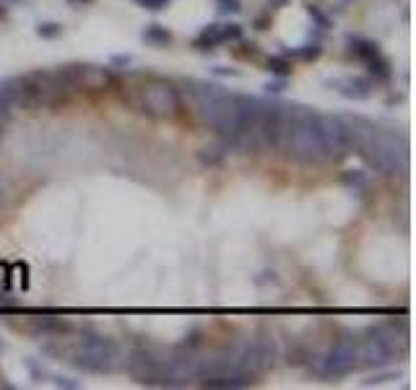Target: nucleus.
Listing matches in <instances>:
<instances>
[{
  "instance_id": "1",
  "label": "nucleus",
  "mask_w": 416,
  "mask_h": 390,
  "mask_svg": "<svg viewBox=\"0 0 416 390\" xmlns=\"http://www.w3.org/2000/svg\"><path fill=\"white\" fill-rule=\"evenodd\" d=\"M276 148H281L289 159L302 162V164L328 162L326 141L320 130V112L302 107V104H281Z\"/></svg>"
},
{
  "instance_id": "2",
  "label": "nucleus",
  "mask_w": 416,
  "mask_h": 390,
  "mask_svg": "<svg viewBox=\"0 0 416 390\" xmlns=\"http://www.w3.org/2000/svg\"><path fill=\"white\" fill-rule=\"evenodd\" d=\"M118 84L122 88V102L138 115L175 120L182 112V91L169 78L154 73H130Z\"/></svg>"
},
{
  "instance_id": "3",
  "label": "nucleus",
  "mask_w": 416,
  "mask_h": 390,
  "mask_svg": "<svg viewBox=\"0 0 416 390\" xmlns=\"http://www.w3.org/2000/svg\"><path fill=\"white\" fill-rule=\"evenodd\" d=\"M73 86L63 70H31L24 76H16V102L13 107H24L29 112L40 109H60L70 104L73 99Z\"/></svg>"
},
{
  "instance_id": "4",
  "label": "nucleus",
  "mask_w": 416,
  "mask_h": 390,
  "mask_svg": "<svg viewBox=\"0 0 416 390\" xmlns=\"http://www.w3.org/2000/svg\"><path fill=\"white\" fill-rule=\"evenodd\" d=\"M70 364L83 372L107 375L125 364V354L115 338H109L94 328H83L76 343L70 346Z\"/></svg>"
},
{
  "instance_id": "5",
  "label": "nucleus",
  "mask_w": 416,
  "mask_h": 390,
  "mask_svg": "<svg viewBox=\"0 0 416 390\" xmlns=\"http://www.w3.org/2000/svg\"><path fill=\"white\" fill-rule=\"evenodd\" d=\"M367 164L383 177H406L408 172V138L398 130L377 127L372 146L362 154Z\"/></svg>"
},
{
  "instance_id": "6",
  "label": "nucleus",
  "mask_w": 416,
  "mask_h": 390,
  "mask_svg": "<svg viewBox=\"0 0 416 390\" xmlns=\"http://www.w3.org/2000/svg\"><path fill=\"white\" fill-rule=\"evenodd\" d=\"M317 364L312 367L315 375L326 377V380H338V377H346L359 367V338L354 336H344L333 343V349L326 351L323 357H315Z\"/></svg>"
},
{
  "instance_id": "7",
  "label": "nucleus",
  "mask_w": 416,
  "mask_h": 390,
  "mask_svg": "<svg viewBox=\"0 0 416 390\" xmlns=\"http://www.w3.org/2000/svg\"><path fill=\"white\" fill-rule=\"evenodd\" d=\"M63 76L68 78L73 91H86V94H102L118 86V76L109 65H97V63H68L60 65Z\"/></svg>"
},
{
  "instance_id": "8",
  "label": "nucleus",
  "mask_w": 416,
  "mask_h": 390,
  "mask_svg": "<svg viewBox=\"0 0 416 390\" xmlns=\"http://www.w3.org/2000/svg\"><path fill=\"white\" fill-rule=\"evenodd\" d=\"M130 380L138 385H149V388H161V367H164V357L151 346H136L125 357V364Z\"/></svg>"
},
{
  "instance_id": "9",
  "label": "nucleus",
  "mask_w": 416,
  "mask_h": 390,
  "mask_svg": "<svg viewBox=\"0 0 416 390\" xmlns=\"http://www.w3.org/2000/svg\"><path fill=\"white\" fill-rule=\"evenodd\" d=\"M320 130H323V141H326L328 162H341L349 154H354L344 115H320Z\"/></svg>"
},
{
  "instance_id": "10",
  "label": "nucleus",
  "mask_w": 416,
  "mask_h": 390,
  "mask_svg": "<svg viewBox=\"0 0 416 390\" xmlns=\"http://www.w3.org/2000/svg\"><path fill=\"white\" fill-rule=\"evenodd\" d=\"M242 37V26L239 24H208L200 29V34L193 39V47L200 49V52H208V49H216L221 45H232Z\"/></svg>"
},
{
  "instance_id": "11",
  "label": "nucleus",
  "mask_w": 416,
  "mask_h": 390,
  "mask_svg": "<svg viewBox=\"0 0 416 390\" xmlns=\"http://www.w3.org/2000/svg\"><path fill=\"white\" fill-rule=\"evenodd\" d=\"M367 333L383 343L390 357L406 354V349H408L406 325H398V322H377V325H372V328H367Z\"/></svg>"
},
{
  "instance_id": "12",
  "label": "nucleus",
  "mask_w": 416,
  "mask_h": 390,
  "mask_svg": "<svg viewBox=\"0 0 416 390\" xmlns=\"http://www.w3.org/2000/svg\"><path fill=\"white\" fill-rule=\"evenodd\" d=\"M390 359H393V357L387 354L385 346L377 341V338H372L369 333H367L365 338H359V367H369V370L375 367V370H380V367H385Z\"/></svg>"
},
{
  "instance_id": "13",
  "label": "nucleus",
  "mask_w": 416,
  "mask_h": 390,
  "mask_svg": "<svg viewBox=\"0 0 416 390\" xmlns=\"http://www.w3.org/2000/svg\"><path fill=\"white\" fill-rule=\"evenodd\" d=\"M333 86L338 88V94L346 99H354V102H365V99L372 97V88H375V81L365 76H344L336 78Z\"/></svg>"
},
{
  "instance_id": "14",
  "label": "nucleus",
  "mask_w": 416,
  "mask_h": 390,
  "mask_svg": "<svg viewBox=\"0 0 416 390\" xmlns=\"http://www.w3.org/2000/svg\"><path fill=\"white\" fill-rule=\"evenodd\" d=\"M203 388H218V390H237V388H250L255 385V375H248V372H218V375H211V377H203L198 380Z\"/></svg>"
},
{
  "instance_id": "15",
  "label": "nucleus",
  "mask_w": 416,
  "mask_h": 390,
  "mask_svg": "<svg viewBox=\"0 0 416 390\" xmlns=\"http://www.w3.org/2000/svg\"><path fill=\"white\" fill-rule=\"evenodd\" d=\"M31 328L42 336H50V338H60V336H65L70 333V322L63 320V318H34L31 322Z\"/></svg>"
},
{
  "instance_id": "16",
  "label": "nucleus",
  "mask_w": 416,
  "mask_h": 390,
  "mask_svg": "<svg viewBox=\"0 0 416 390\" xmlns=\"http://www.w3.org/2000/svg\"><path fill=\"white\" fill-rule=\"evenodd\" d=\"M141 39H143L149 47L164 49L172 45V31H169L167 26H161V24H149L146 29L141 31Z\"/></svg>"
},
{
  "instance_id": "17",
  "label": "nucleus",
  "mask_w": 416,
  "mask_h": 390,
  "mask_svg": "<svg viewBox=\"0 0 416 390\" xmlns=\"http://www.w3.org/2000/svg\"><path fill=\"white\" fill-rule=\"evenodd\" d=\"M365 68H367V73H369V78H372L375 84H387V81L393 78V68H390V63L383 58V52H380V55H375V58L367 60Z\"/></svg>"
},
{
  "instance_id": "18",
  "label": "nucleus",
  "mask_w": 416,
  "mask_h": 390,
  "mask_svg": "<svg viewBox=\"0 0 416 390\" xmlns=\"http://www.w3.org/2000/svg\"><path fill=\"white\" fill-rule=\"evenodd\" d=\"M349 52H351V58L367 63L369 58L380 55V47H377L375 42H369V39H365V37H349Z\"/></svg>"
},
{
  "instance_id": "19",
  "label": "nucleus",
  "mask_w": 416,
  "mask_h": 390,
  "mask_svg": "<svg viewBox=\"0 0 416 390\" xmlns=\"http://www.w3.org/2000/svg\"><path fill=\"white\" fill-rule=\"evenodd\" d=\"M341 182L357 195H365L369 190V175H367L365 169H349V172H344Z\"/></svg>"
},
{
  "instance_id": "20",
  "label": "nucleus",
  "mask_w": 416,
  "mask_h": 390,
  "mask_svg": "<svg viewBox=\"0 0 416 390\" xmlns=\"http://www.w3.org/2000/svg\"><path fill=\"white\" fill-rule=\"evenodd\" d=\"M227 151H229V143H227V141H224V143H214V146L200 148L198 159L203 162V164L214 166V164H218V162H224V156H227Z\"/></svg>"
},
{
  "instance_id": "21",
  "label": "nucleus",
  "mask_w": 416,
  "mask_h": 390,
  "mask_svg": "<svg viewBox=\"0 0 416 390\" xmlns=\"http://www.w3.org/2000/svg\"><path fill=\"white\" fill-rule=\"evenodd\" d=\"M266 70H271V73L278 78H289L291 70H294V65H291V60H289L287 55H271V58L266 60Z\"/></svg>"
},
{
  "instance_id": "22",
  "label": "nucleus",
  "mask_w": 416,
  "mask_h": 390,
  "mask_svg": "<svg viewBox=\"0 0 416 390\" xmlns=\"http://www.w3.org/2000/svg\"><path fill=\"white\" fill-rule=\"evenodd\" d=\"M320 52H323V47H320L317 42H312V45H302V47H299V49H284L281 55H287V58L315 60V58H320Z\"/></svg>"
},
{
  "instance_id": "23",
  "label": "nucleus",
  "mask_w": 416,
  "mask_h": 390,
  "mask_svg": "<svg viewBox=\"0 0 416 390\" xmlns=\"http://www.w3.org/2000/svg\"><path fill=\"white\" fill-rule=\"evenodd\" d=\"M232 52H234V58H239V60H253V58H258L260 47L255 45V42H245V39L239 37L237 47L232 49Z\"/></svg>"
},
{
  "instance_id": "24",
  "label": "nucleus",
  "mask_w": 416,
  "mask_h": 390,
  "mask_svg": "<svg viewBox=\"0 0 416 390\" xmlns=\"http://www.w3.org/2000/svg\"><path fill=\"white\" fill-rule=\"evenodd\" d=\"M307 13H310V19H315V24H317V26H320L323 31L330 29V24H333V21L328 19L326 13L317 8V6H307Z\"/></svg>"
},
{
  "instance_id": "25",
  "label": "nucleus",
  "mask_w": 416,
  "mask_h": 390,
  "mask_svg": "<svg viewBox=\"0 0 416 390\" xmlns=\"http://www.w3.org/2000/svg\"><path fill=\"white\" fill-rule=\"evenodd\" d=\"M37 34H40V37H47V39L60 37V34H63V26L55 24V21H47V24H40V26H37Z\"/></svg>"
},
{
  "instance_id": "26",
  "label": "nucleus",
  "mask_w": 416,
  "mask_h": 390,
  "mask_svg": "<svg viewBox=\"0 0 416 390\" xmlns=\"http://www.w3.org/2000/svg\"><path fill=\"white\" fill-rule=\"evenodd\" d=\"M218 13H239L242 10V0H216Z\"/></svg>"
},
{
  "instance_id": "27",
  "label": "nucleus",
  "mask_w": 416,
  "mask_h": 390,
  "mask_svg": "<svg viewBox=\"0 0 416 390\" xmlns=\"http://www.w3.org/2000/svg\"><path fill=\"white\" fill-rule=\"evenodd\" d=\"M10 107H13V104L8 102V97H6V91H3V86H0V123H8Z\"/></svg>"
},
{
  "instance_id": "28",
  "label": "nucleus",
  "mask_w": 416,
  "mask_h": 390,
  "mask_svg": "<svg viewBox=\"0 0 416 390\" xmlns=\"http://www.w3.org/2000/svg\"><path fill=\"white\" fill-rule=\"evenodd\" d=\"M141 8H146V10H164L172 3V0H136Z\"/></svg>"
},
{
  "instance_id": "29",
  "label": "nucleus",
  "mask_w": 416,
  "mask_h": 390,
  "mask_svg": "<svg viewBox=\"0 0 416 390\" xmlns=\"http://www.w3.org/2000/svg\"><path fill=\"white\" fill-rule=\"evenodd\" d=\"M284 88H287V78H276V81H268L266 84L268 94H278V91H284Z\"/></svg>"
},
{
  "instance_id": "30",
  "label": "nucleus",
  "mask_w": 416,
  "mask_h": 390,
  "mask_svg": "<svg viewBox=\"0 0 416 390\" xmlns=\"http://www.w3.org/2000/svg\"><path fill=\"white\" fill-rule=\"evenodd\" d=\"M55 385H58V388H68V390H79L81 388V382L70 380V377H55Z\"/></svg>"
},
{
  "instance_id": "31",
  "label": "nucleus",
  "mask_w": 416,
  "mask_h": 390,
  "mask_svg": "<svg viewBox=\"0 0 416 390\" xmlns=\"http://www.w3.org/2000/svg\"><path fill=\"white\" fill-rule=\"evenodd\" d=\"M130 63H133L130 55H115V58H112V65H122V68H128Z\"/></svg>"
},
{
  "instance_id": "32",
  "label": "nucleus",
  "mask_w": 416,
  "mask_h": 390,
  "mask_svg": "<svg viewBox=\"0 0 416 390\" xmlns=\"http://www.w3.org/2000/svg\"><path fill=\"white\" fill-rule=\"evenodd\" d=\"M6 205H8V195H6V190H3V187H0V211H3V208H6Z\"/></svg>"
},
{
  "instance_id": "33",
  "label": "nucleus",
  "mask_w": 416,
  "mask_h": 390,
  "mask_svg": "<svg viewBox=\"0 0 416 390\" xmlns=\"http://www.w3.org/2000/svg\"><path fill=\"white\" fill-rule=\"evenodd\" d=\"M0 388H6V390H13V385H10L8 380H6V375L0 372Z\"/></svg>"
},
{
  "instance_id": "34",
  "label": "nucleus",
  "mask_w": 416,
  "mask_h": 390,
  "mask_svg": "<svg viewBox=\"0 0 416 390\" xmlns=\"http://www.w3.org/2000/svg\"><path fill=\"white\" fill-rule=\"evenodd\" d=\"M68 3H73V6H91L94 0H68Z\"/></svg>"
},
{
  "instance_id": "35",
  "label": "nucleus",
  "mask_w": 416,
  "mask_h": 390,
  "mask_svg": "<svg viewBox=\"0 0 416 390\" xmlns=\"http://www.w3.org/2000/svg\"><path fill=\"white\" fill-rule=\"evenodd\" d=\"M273 8H281V6H287V0H268Z\"/></svg>"
},
{
  "instance_id": "36",
  "label": "nucleus",
  "mask_w": 416,
  "mask_h": 390,
  "mask_svg": "<svg viewBox=\"0 0 416 390\" xmlns=\"http://www.w3.org/2000/svg\"><path fill=\"white\" fill-rule=\"evenodd\" d=\"M6 13H8V6L0 0V19H6Z\"/></svg>"
},
{
  "instance_id": "37",
  "label": "nucleus",
  "mask_w": 416,
  "mask_h": 390,
  "mask_svg": "<svg viewBox=\"0 0 416 390\" xmlns=\"http://www.w3.org/2000/svg\"><path fill=\"white\" fill-rule=\"evenodd\" d=\"M3 273H6V268H3V265H0V276H3ZM3 281H8V279H0V283Z\"/></svg>"
},
{
  "instance_id": "38",
  "label": "nucleus",
  "mask_w": 416,
  "mask_h": 390,
  "mask_svg": "<svg viewBox=\"0 0 416 390\" xmlns=\"http://www.w3.org/2000/svg\"><path fill=\"white\" fill-rule=\"evenodd\" d=\"M3 127H6V123H0V136H3Z\"/></svg>"
},
{
  "instance_id": "39",
  "label": "nucleus",
  "mask_w": 416,
  "mask_h": 390,
  "mask_svg": "<svg viewBox=\"0 0 416 390\" xmlns=\"http://www.w3.org/2000/svg\"><path fill=\"white\" fill-rule=\"evenodd\" d=\"M0 346H3V341H0Z\"/></svg>"
}]
</instances>
